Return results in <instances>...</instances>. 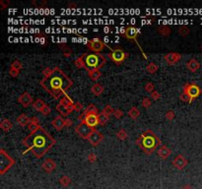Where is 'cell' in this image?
Here are the masks:
<instances>
[{
  "instance_id": "cell-23",
  "label": "cell",
  "mask_w": 202,
  "mask_h": 189,
  "mask_svg": "<svg viewBox=\"0 0 202 189\" xmlns=\"http://www.w3.org/2000/svg\"><path fill=\"white\" fill-rule=\"evenodd\" d=\"M30 121H31V118H29V116L27 115L26 113H21L18 117H17V123L23 127L28 126Z\"/></svg>"
},
{
  "instance_id": "cell-11",
  "label": "cell",
  "mask_w": 202,
  "mask_h": 189,
  "mask_svg": "<svg viewBox=\"0 0 202 189\" xmlns=\"http://www.w3.org/2000/svg\"><path fill=\"white\" fill-rule=\"evenodd\" d=\"M89 114H99V110H98V107L95 106V104H93V103L89 104V106H87V109L84 110V112L77 117V119L82 122V121H84L85 116L89 115Z\"/></svg>"
},
{
  "instance_id": "cell-19",
  "label": "cell",
  "mask_w": 202,
  "mask_h": 189,
  "mask_svg": "<svg viewBox=\"0 0 202 189\" xmlns=\"http://www.w3.org/2000/svg\"><path fill=\"white\" fill-rule=\"evenodd\" d=\"M171 154V150L169 147H167L166 145H162L160 148L158 149V155L162 160H167L170 157V155Z\"/></svg>"
},
{
  "instance_id": "cell-42",
  "label": "cell",
  "mask_w": 202,
  "mask_h": 189,
  "mask_svg": "<svg viewBox=\"0 0 202 189\" xmlns=\"http://www.w3.org/2000/svg\"><path fill=\"white\" fill-rule=\"evenodd\" d=\"M180 99L183 100V102H184V103H191V100H190V97L187 96L186 94H184V93H181L180 94Z\"/></svg>"
},
{
  "instance_id": "cell-52",
  "label": "cell",
  "mask_w": 202,
  "mask_h": 189,
  "mask_svg": "<svg viewBox=\"0 0 202 189\" xmlns=\"http://www.w3.org/2000/svg\"><path fill=\"white\" fill-rule=\"evenodd\" d=\"M10 4L9 1H4V0H0V6H1V9H5L7 6Z\"/></svg>"
},
{
  "instance_id": "cell-22",
  "label": "cell",
  "mask_w": 202,
  "mask_h": 189,
  "mask_svg": "<svg viewBox=\"0 0 202 189\" xmlns=\"http://www.w3.org/2000/svg\"><path fill=\"white\" fill-rule=\"evenodd\" d=\"M199 67H200V63L197 61L196 59H194V58H192V59H190V60H188V61L186 62V68L190 71V72H196V71L199 69Z\"/></svg>"
},
{
  "instance_id": "cell-9",
  "label": "cell",
  "mask_w": 202,
  "mask_h": 189,
  "mask_svg": "<svg viewBox=\"0 0 202 189\" xmlns=\"http://www.w3.org/2000/svg\"><path fill=\"white\" fill-rule=\"evenodd\" d=\"M87 46L89 47L90 50L94 51V53H100L101 51H103L104 48H105L106 43L104 42L102 39L96 38V39H92L88 40Z\"/></svg>"
},
{
  "instance_id": "cell-41",
  "label": "cell",
  "mask_w": 202,
  "mask_h": 189,
  "mask_svg": "<svg viewBox=\"0 0 202 189\" xmlns=\"http://www.w3.org/2000/svg\"><path fill=\"white\" fill-rule=\"evenodd\" d=\"M151 104H152V102H151V100L149 99V97H144V99L142 100V106H144L145 109L150 107Z\"/></svg>"
},
{
  "instance_id": "cell-29",
  "label": "cell",
  "mask_w": 202,
  "mask_h": 189,
  "mask_svg": "<svg viewBox=\"0 0 202 189\" xmlns=\"http://www.w3.org/2000/svg\"><path fill=\"white\" fill-rule=\"evenodd\" d=\"M158 33L164 36H168L171 35V29H170V27L165 26V25L160 26L159 28H158Z\"/></svg>"
},
{
  "instance_id": "cell-39",
  "label": "cell",
  "mask_w": 202,
  "mask_h": 189,
  "mask_svg": "<svg viewBox=\"0 0 202 189\" xmlns=\"http://www.w3.org/2000/svg\"><path fill=\"white\" fill-rule=\"evenodd\" d=\"M11 68L20 71L23 68V65H22L21 61H19V60H14V61L11 63Z\"/></svg>"
},
{
  "instance_id": "cell-20",
  "label": "cell",
  "mask_w": 202,
  "mask_h": 189,
  "mask_svg": "<svg viewBox=\"0 0 202 189\" xmlns=\"http://www.w3.org/2000/svg\"><path fill=\"white\" fill-rule=\"evenodd\" d=\"M42 127L40 125V122H39V118L37 116H34L31 118V121H30L29 125H28V129L31 131V133H35L37 132L40 128Z\"/></svg>"
},
{
  "instance_id": "cell-35",
  "label": "cell",
  "mask_w": 202,
  "mask_h": 189,
  "mask_svg": "<svg viewBox=\"0 0 202 189\" xmlns=\"http://www.w3.org/2000/svg\"><path fill=\"white\" fill-rule=\"evenodd\" d=\"M60 49L63 51V55H64L65 57H69L70 55L72 54V50L68 48V46H67L66 45H60Z\"/></svg>"
},
{
  "instance_id": "cell-54",
  "label": "cell",
  "mask_w": 202,
  "mask_h": 189,
  "mask_svg": "<svg viewBox=\"0 0 202 189\" xmlns=\"http://www.w3.org/2000/svg\"><path fill=\"white\" fill-rule=\"evenodd\" d=\"M181 189H193V187L191 186V185H189V184H186V185H183V186L181 187Z\"/></svg>"
},
{
  "instance_id": "cell-47",
  "label": "cell",
  "mask_w": 202,
  "mask_h": 189,
  "mask_svg": "<svg viewBox=\"0 0 202 189\" xmlns=\"http://www.w3.org/2000/svg\"><path fill=\"white\" fill-rule=\"evenodd\" d=\"M9 74H10V76H12V77H14V78H16V77H18V76H19L20 71L16 70V69H13V68H11V67H10V69H9Z\"/></svg>"
},
{
  "instance_id": "cell-14",
  "label": "cell",
  "mask_w": 202,
  "mask_h": 189,
  "mask_svg": "<svg viewBox=\"0 0 202 189\" xmlns=\"http://www.w3.org/2000/svg\"><path fill=\"white\" fill-rule=\"evenodd\" d=\"M171 164H173V165L176 168L181 170L187 165V161H186V158H184L183 156L178 155V156H177L176 158H174V160L173 161V163H171Z\"/></svg>"
},
{
  "instance_id": "cell-15",
  "label": "cell",
  "mask_w": 202,
  "mask_h": 189,
  "mask_svg": "<svg viewBox=\"0 0 202 189\" xmlns=\"http://www.w3.org/2000/svg\"><path fill=\"white\" fill-rule=\"evenodd\" d=\"M42 167L45 173H50L56 168V163L52 158H45V160L43 161V163L42 164Z\"/></svg>"
},
{
  "instance_id": "cell-49",
  "label": "cell",
  "mask_w": 202,
  "mask_h": 189,
  "mask_svg": "<svg viewBox=\"0 0 202 189\" xmlns=\"http://www.w3.org/2000/svg\"><path fill=\"white\" fill-rule=\"evenodd\" d=\"M151 97H152L154 100H158L161 97V94L158 91H154V92L151 93Z\"/></svg>"
},
{
  "instance_id": "cell-21",
  "label": "cell",
  "mask_w": 202,
  "mask_h": 189,
  "mask_svg": "<svg viewBox=\"0 0 202 189\" xmlns=\"http://www.w3.org/2000/svg\"><path fill=\"white\" fill-rule=\"evenodd\" d=\"M56 110L60 113V115L67 116L69 113H71V111L74 109H73V106H65L61 103H58L56 106Z\"/></svg>"
},
{
  "instance_id": "cell-55",
  "label": "cell",
  "mask_w": 202,
  "mask_h": 189,
  "mask_svg": "<svg viewBox=\"0 0 202 189\" xmlns=\"http://www.w3.org/2000/svg\"><path fill=\"white\" fill-rule=\"evenodd\" d=\"M69 7H75V4H73V3L72 4H69Z\"/></svg>"
},
{
  "instance_id": "cell-25",
  "label": "cell",
  "mask_w": 202,
  "mask_h": 189,
  "mask_svg": "<svg viewBox=\"0 0 202 189\" xmlns=\"http://www.w3.org/2000/svg\"><path fill=\"white\" fill-rule=\"evenodd\" d=\"M91 92H92L93 94H95V96L99 97L104 92V87L101 85V84H99V83H95L92 87H91Z\"/></svg>"
},
{
  "instance_id": "cell-16",
  "label": "cell",
  "mask_w": 202,
  "mask_h": 189,
  "mask_svg": "<svg viewBox=\"0 0 202 189\" xmlns=\"http://www.w3.org/2000/svg\"><path fill=\"white\" fill-rule=\"evenodd\" d=\"M139 35V30L135 27H128L123 33V36L130 40H136L137 36Z\"/></svg>"
},
{
  "instance_id": "cell-40",
  "label": "cell",
  "mask_w": 202,
  "mask_h": 189,
  "mask_svg": "<svg viewBox=\"0 0 202 189\" xmlns=\"http://www.w3.org/2000/svg\"><path fill=\"white\" fill-rule=\"evenodd\" d=\"M145 91L146 92H148V93H152V92H154L155 91V85L153 83H151V82H148V83H146V85H145Z\"/></svg>"
},
{
  "instance_id": "cell-13",
  "label": "cell",
  "mask_w": 202,
  "mask_h": 189,
  "mask_svg": "<svg viewBox=\"0 0 202 189\" xmlns=\"http://www.w3.org/2000/svg\"><path fill=\"white\" fill-rule=\"evenodd\" d=\"M18 103H20L24 107H28L34 103L33 97L28 92H24L18 97Z\"/></svg>"
},
{
  "instance_id": "cell-36",
  "label": "cell",
  "mask_w": 202,
  "mask_h": 189,
  "mask_svg": "<svg viewBox=\"0 0 202 189\" xmlns=\"http://www.w3.org/2000/svg\"><path fill=\"white\" fill-rule=\"evenodd\" d=\"M189 29L187 28L186 26H181L180 29H178V33L183 36V38H186V36H187L188 35H189Z\"/></svg>"
},
{
  "instance_id": "cell-50",
  "label": "cell",
  "mask_w": 202,
  "mask_h": 189,
  "mask_svg": "<svg viewBox=\"0 0 202 189\" xmlns=\"http://www.w3.org/2000/svg\"><path fill=\"white\" fill-rule=\"evenodd\" d=\"M51 73H52V68H49V67H46V68H45V70L42 71L43 77H48Z\"/></svg>"
},
{
  "instance_id": "cell-6",
  "label": "cell",
  "mask_w": 202,
  "mask_h": 189,
  "mask_svg": "<svg viewBox=\"0 0 202 189\" xmlns=\"http://www.w3.org/2000/svg\"><path fill=\"white\" fill-rule=\"evenodd\" d=\"M110 49V52L107 54V56L110 57V59L113 60V61L116 63V64H121L122 63L124 60L126 59V57H127V53L124 51L123 49H121V48H116V49H113V48H110V46H107Z\"/></svg>"
},
{
  "instance_id": "cell-28",
  "label": "cell",
  "mask_w": 202,
  "mask_h": 189,
  "mask_svg": "<svg viewBox=\"0 0 202 189\" xmlns=\"http://www.w3.org/2000/svg\"><path fill=\"white\" fill-rule=\"evenodd\" d=\"M101 75H102V73L100 72L99 69H96V70H92V71H89L88 72V76L90 77L91 80L93 81H97L100 79Z\"/></svg>"
},
{
  "instance_id": "cell-34",
  "label": "cell",
  "mask_w": 202,
  "mask_h": 189,
  "mask_svg": "<svg viewBox=\"0 0 202 189\" xmlns=\"http://www.w3.org/2000/svg\"><path fill=\"white\" fill-rule=\"evenodd\" d=\"M102 112L105 113L106 115H107V116H110V115H113L114 109H113V106H110V104H107V106L104 107V109H103Z\"/></svg>"
},
{
  "instance_id": "cell-32",
  "label": "cell",
  "mask_w": 202,
  "mask_h": 189,
  "mask_svg": "<svg viewBox=\"0 0 202 189\" xmlns=\"http://www.w3.org/2000/svg\"><path fill=\"white\" fill-rule=\"evenodd\" d=\"M146 70L148 71V73H150V74L156 73L157 71H158V66H157V64H155L154 62L149 63V64H148V65L146 66Z\"/></svg>"
},
{
  "instance_id": "cell-26",
  "label": "cell",
  "mask_w": 202,
  "mask_h": 189,
  "mask_svg": "<svg viewBox=\"0 0 202 189\" xmlns=\"http://www.w3.org/2000/svg\"><path fill=\"white\" fill-rule=\"evenodd\" d=\"M59 103H61V104H63V106H73V104H74L72 99L67 94H63V96L60 97Z\"/></svg>"
},
{
  "instance_id": "cell-31",
  "label": "cell",
  "mask_w": 202,
  "mask_h": 189,
  "mask_svg": "<svg viewBox=\"0 0 202 189\" xmlns=\"http://www.w3.org/2000/svg\"><path fill=\"white\" fill-rule=\"evenodd\" d=\"M59 182L63 187H68L69 185L71 184V178L67 176V175H63L62 177H60Z\"/></svg>"
},
{
  "instance_id": "cell-18",
  "label": "cell",
  "mask_w": 202,
  "mask_h": 189,
  "mask_svg": "<svg viewBox=\"0 0 202 189\" xmlns=\"http://www.w3.org/2000/svg\"><path fill=\"white\" fill-rule=\"evenodd\" d=\"M51 125L55 128L56 130H61L63 127H65V119H63L62 115H57L51 121Z\"/></svg>"
},
{
  "instance_id": "cell-4",
  "label": "cell",
  "mask_w": 202,
  "mask_h": 189,
  "mask_svg": "<svg viewBox=\"0 0 202 189\" xmlns=\"http://www.w3.org/2000/svg\"><path fill=\"white\" fill-rule=\"evenodd\" d=\"M82 56L84 60V68L88 72L100 69L107 62L106 57L101 53H84Z\"/></svg>"
},
{
  "instance_id": "cell-1",
  "label": "cell",
  "mask_w": 202,
  "mask_h": 189,
  "mask_svg": "<svg viewBox=\"0 0 202 189\" xmlns=\"http://www.w3.org/2000/svg\"><path fill=\"white\" fill-rule=\"evenodd\" d=\"M40 84L53 99L60 100V97L66 94V91L73 85V81L59 67H53L52 73L48 77H43Z\"/></svg>"
},
{
  "instance_id": "cell-38",
  "label": "cell",
  "mask_w": 202,
  "mask_h": 189,
  "mask_svg": "<svg viewBox=\"0 0 202 189\" xmlns=\"http://www.w3.org/2000/svg\"><path fill=\"white\" fill-rule=\"evenodd\" d=\"M74 64H75V66L77 68H84V60H83V56H80V57H77L75 59V61H74Z\"/></svg>"
},
{
  "instance_id": "cell-30",
  "label": "cell",
  "mask_w": 202,
  "mask_h": 189,
  "mask_svg": "<svg viewBox=\"0 0 202 189\" xmlns=\"http://www.w3.org/2000/svg\"><path fill=\"white\" fill-rule=\"evenodd\" d=\"M128 115L132 118V119L135 120V119H137V117L140 115V111L136 106H132L128 111Z\"/></svg>"
},
{
  "instance_id": "cell-5",
  "label": "cell",
  "mask_w": 202,
  "mask_h": 189,
  "mask_svg": "<svg viewBox=\"0 0 202 189\" xmlns=\"http://www.w3.org/2000/svg\"><path fill=\"white\" fill-rule=\"evenodd\" d=\"M15 164V160L4 149L0 150V174L3 175L8 171L12 165Z\"/></svg>"
},
{
  "instance_id": "cell-10",
  "label": "cell",
  "mask_w": 202,
  "mask_h": 189,
  "mask_svg": "<svg viewBox=\"0 0 202 189\" xmlns=\"http://www.w3.org/2000/svg\"><path fill=\"white\" fill-rule=\"evenodd\" d=\"M103 139H104V135L97 129H94L93 132L90 134L88 141L90 142V144L92 145V146L96 147L103 141Z\"/></svg>"
},
{
  "instance_id": "cell-27",
  "label": "cell",
  "mask_w": 202,
  "mask_h": 189,
  "mask_svg": "<svg viewBox=\"0 0 202 189\" xmlns=\"http://www.w3.org/2000/svg\"><path fill=\"white\" fill-rule=\"evenodd\" d=\"M45 103L43 102L42 100H40V99H37L35 102L33 103V107L37 111H40V110H42L43 107H45Z\"/></svg>"
},
{
  "instance_id": "cell-17",
  "label": "cell",
  "mask_w": 202,
  "mask_h": 189,
  "mask_svg": "<svg viewBox=\"0 0 202 189\" xmlns=\"http://www.w3.org/2000/svg\"><path fill=\"white\" fill-rule=\"evenodd\" d=\"M84 122L95 129V127L99 124V114H89V115L85 116Z\"/></svg>"
},
{
  "instance_id": "cell-12",
  "label": "cell",
  "mask_w": 202,
  "mask_h": 189,
  "mask_svg": "<svg viewBox=\"0 0 202 189\" xmlns=\"http://www.w3.org/2000/svg\"><path fill=\"white\" fill-rule=\"evenodd\" d=\"M164 58L166 60V62L168 63V65L171 66V65L176 64L177 61H180L181 58V55H180V53H178V52H169L165 55Z\"/></svg>"
},
{
  "instance_id": "cell-8",
  "label": "cell",
  "mask_w": 202,
  "mask_h": 189,
  "mask_svg": "<svg viewBox=\"0 0 202 189\" xmlns=\"http://www.w3.org/2000/svg\"><path fill=\"white\" fill-rule=\"evenodd\" d=\"M95 129H96V128H95ZM93 130H94V128L90 127L88 124L85 123L84 121L80 122L78 125L75 127L76 133L78 134L81 138H83V139H87V140H88L90 134L93 132Z\"/></svg>"
},
{
  "instance_id": "cell-37",
  "label": "cell",
  "mask_w": 202,
  "mask_h": 189,
  "mask_svg": "<svg viewBox=\"0 0 202 189\" xmlns=\"http://www.w3.org/2000/svg\"><path fill=\"white\" fill-rule=\"evenodd\" d=\"M116 137L119 138L120 140H125L127 138V132L125 129H123V128H121V129L119 131V132L116 133Z\"/></svg>"
},
{
  "instance_id": "cell-7",
  "label": "cell",
  "mask_w": 202,
  "mask_h": 189,
  "mask_svg": "<svg viewBox=\"0 0 202 189\" xmlns=\"http://www.w3.org/2000/svg\"><path fill=\"white\" fill-rule=\"evenodd\" d=\"M183 93L186 94L192 102L201 94V89L195 83H187L183 87Z\"/></svg>"
},
{
  "instance_id": "cell-44",
  "label": "cell",
  "mask_w": 202,
  "mask_h": 189,
  "mask_svg": "<svg viewBox=\"0 0 202 189\" xmlns=\"http://www.w3.org/2000/svg\"><path fill=\"white\" fill-rule=\"evenodd\" d=\"M40 112H42L43 115H48V114H50V112H51V109H50L48 104H45V107L40 110Z\"/></svg>"
},
{
  "instance_id": "cell-48",
  "label": "cell",
  "mask_w": 202,
  "mask_h": 189,
  "mask_svg": "<svg viewBox=\"0 0 202 189\" xmlns=\"http://www.w3.org/2000/svg\"><path fill=\"white\" fill-rule=\"evenodd\" d=\"M73 109L75 111H81L83 109V104L81 103H74L73 104Z\"/></svg>"
},
{
  "instance_id": "cell-51",
  "label": "cell",
  "mask_w": 202,
  "mask_h": 189,
  "mask_svg": "<svg viewBox=\"0 0 202 189\" xmlns=\"http://www.w3.org/2000/svg\"><path fill=\"white\" fill-rule=\"evenodd\" d=\"M87 158H88V161H90V163H94V161H96V160H97V156H96V154L91 153V154L88 155Z\"/></svg>"
},
{
  "instance_id": "cell-56",
  "label": "cell",
  "mask_w": 202,
  "mask_h": 189,
  "mask_svg": "<svg viewBox=\"0 0 202 189\" xmlns=\"http://www.w3.org/2000/svg\"><path fill=\"white\" fill-rule=\"evenodd\" d=\"M201 50H202V43H201Z\"/></svg>"
},
{
  "instance_id": "cell-3",
  "label": "cell",
  "mask_w": 202,
  "mask_h": 189,
  "mask_svg": "<svg viewBox=\"0 0 202 189\" xmlns=\"http://www.w3.org/2000/svg\"><path fill=\"white\" fill-rule=\"evenodd\" d=\"M136 144L147 155L153 154L158 146H162L160 138H158L157 135L150 129H147L145 132L140 135L139 138L136 140Z\"/></svg>"
},
{
  "instance_id": "cell-24",
  "label": "cell",
  "mask_w": 202,
  "mask_h": 189,
  "mask_svg": "<svg viewBox=\"0 0 202 189\" xmlns=\"http://www.w3.org/2000/svg\"><path fill=\"white\" fill-rule=\"evenodd\" d=\"M0 128L4 131V132H8L13 128V123L7 118H4L1 122H0Z\"/></svg>"
},
{
  "instance_id": "cell-33",
  "label": "cell",
  "mask_w": 202,
  "mask_h": 189,
  "mask_svg": "<svg viewBox=\"0 0 202 189\" xmlns=\"http://www.w3.org/2000/svg\"><path fill=\"white\" fill-rule=\"evenodd\" d=\"M110 116H107V115H106L105 113H103V112H101V113H99V124L100 125H102V126H104L105 124L109 121V118Z\"/></svg>"
},
{
  "instance_id": "cell-53",
  "label": "cell",
  "mask_w": 202,
  "mask_h": 189,
  "mask_svg": "<svg viewBox=\"0 0 202 189\" xmlns=\"http://www.w3.org/2000/svg\"><path fill=\"white\" fill-rule=\"evenodd\" d=\"M72 124H73V121L71 119H69V118H66V119H65V127L71 126Z\"/></svg>"
},
{
  "instance_id": "cell-2",
  "label": "cell",
  "mask_w": 202,
  "mask_h": 189,
  "mask_svg": "<svg viewBox=\"0 0 202 189\" xmlns=\"http://www.w3.org/2000/svg\"><path fill=\"white\" fill-rule=\"evenodd\" d=\"M23 145L27 147V152L31 151L36 158H42L54 146L56 141L45 128L40 127L35 133H30L22 141Z\"/></svg>"
},
{
  "instance_id": "cell-46",
  "label": "cell",
  "mask_w": 202,
  "mask_h": 189,
  "mask_svg": "<svg viewBox=\"0 0 202 189\" xmlns=\"http://www.w3.org/2000/svg\"><path fill=\"white\" fill-rule=\"evenodd\" d=\"M113 116L117 118V119H119L123 116V111L121 109H114V112H113Z\"/></svg>"
},
{
  "instance_id": "cell-43",
  "label": "cell",
  "mask_w": 202,
  "mask_h": 189,
  "mask_svg": "<svg viewBox=\"0 0 202 189\" xmlns=\"http://www.w3.org/2000/svg\"><path fill=\"white\" fill-rule=\"evenodd\" d=\"M174 117H176V113H174L173 110H168L166 112V118L168 120H170V121L173 120Z\"/></svg>"
},
{
  "instance_id": "cell-45",
  "label": "cell",
  "mask_w": 202,
  "mask_h": 189,
  "mask_svg": "<svg viewBox=\"0 0 202 189\" xmlns=\"http://www.w3.org/2000/svg\"><path fill=\"white\" fill-rule=\"evenodd\" d=\"M33 4L38 8H42L46 5V1H37V0H35V1H33Z\"/></svg>"
}]
</instances>
